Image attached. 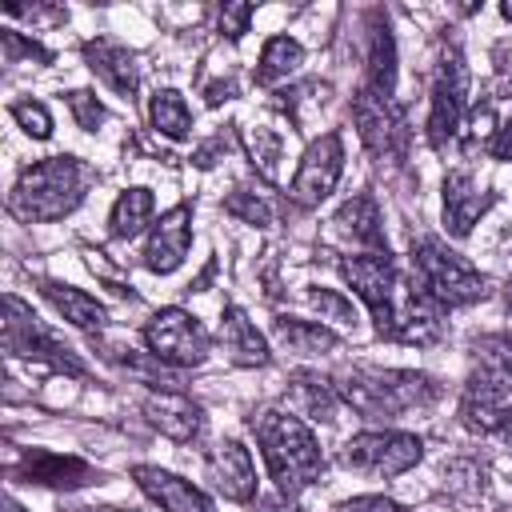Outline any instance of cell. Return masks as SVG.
I'll use <instances>...</instances> for the list:
<instances>
[{
  "instance_id": "1",
  "label": "cell",
  "mask_w": 512,
  "mask_h": 512,
  "mask_svg": "<svg viewBox=\"0 0 512 512\" xmlns=\"http://www.w3.org/2000/svg\"><path fill=\"white\" fill-rule=\"evenodd\" d=\"M340 400L352 404L364 420H396L400 412L428 408L440 396V384L428 372L416 368H376V364H356L340 372L336 384Z\"/></svg>"
},
{
  "instance_id": "2",
  "label": "cell",
  "mask_w": 512,
  "mask_h": 512,
  "mask_svg": "<svg viewBox=\"0 0 512 512\" xmlns=\"http://www.w3.org/2000/svg\"><path fill=\"white\" fill-rule=\"evenodd\" d=\"M256 428V444H260V456L268 464V476L276 480L280 496H300L308 484L320 480L324 472V452L312 436V428L292 416V412H260V420L252 424Z\"/></svg>"
},
{
  "instance_id": "3",
  "label": "cell",
  "mask_w": 512,
  "mask_h": 512,
  "mask_svg": "<svg viewBox=\"0 0 512 512\" xmlns=\"http://www.w3.org/2000/svg\"><path fill=\"white\" fill-rule=\"evenodd\" d=\"M84 188H88V168L76 156H48L20 172L8 196V212L24 224H48L68 216L84 200Z\"/></svg>"
},
{
  "instance_id": "4",
  "label": "cell",
  "mask_w": 512,
  "mask_h": 512,
  "mask_svg": "<svg viewBox=\"0 0 512 512\" xmlns=\"http://www.w3.org/2000/svg\"><path fill=\"white\" fill-rule=\"evenodd\" d=\"M412 272H416V284L440 308H464L488 292V280L464 256H456L448 244H440L436 236L412 240Z\"/></svg>"
},
{
  "instance_id": "5",
  "label": "cell",
  "mask_w": 512,
  "mask_h": 512,
  "mask_svg": "<svg viewBox=\"0 0 512 512\" xmlns=\"http://www.w3.org/2000/svg\"><path fill=\"white\" fill-rule=\"evenodd\" d=\"M424 456V440L412 432H396V428H380V432H356L344 448H340V464L364 476H404L408 468H416Z\"/></svg>"
},
{
  "instance_id": "6",
  "label": "cell",
  "mask_w": 512,
  "mask_h": 512,
  "mask_svg": "<svg viewBox=\"0 0 512 512\" xmlns=\"http://www.w3.org/2000/svg\"><path fill=\"white\" fill-rule=\"evenodd\" d=\"M4 308H8V316H4V352H8V356L40 360V364H48V368H56V372L84 376V364L72 356V348L60 344V340L36 320V312H32L20 296L8 292V296H4Z\"/></svg>"
},
{
  "instance_id": "7",
  "label": "cell",
  "mask_w": 512,
  "mask_h": 512,
  "mask_svg": "<svg viewBox=\"0 0 512 512\" xmlns=\"http://www.w3.org/2000/svg\"><path fill=\"white\" fill-rule=\"evenodd\" d=\"M340 276L356 288V296L368 304L372 320H376V332L388 336L392 332V320H396V300H400V276H396V264L388 252H360V256H348L340 260Z\"/></svg>"
},
{
  "instance_id": "8",
  "label": "cell",
  "mask_w": 512,
  "mask_h": 512,
  "mask_svg": "<svg viewBox=\"0 0 512 512\" xmlns=\"http://www.w3.org/2000/svg\"><path fill=\"white\" fill-rule=\"evenodd\" d=\"M144 344L156 360H164L172 368H196L208 356V332L184 308H160L144 324Z\"/></svg>"
},
{
  "instance_id": "9",
  "label": "cell",
  "mask_w": 512,
  "mask_h": 512,
  "mask_svg": "<svg viewBox=\"0 0 512 512\" xmlns=\"http://www.w3.org/2000/svg\"><path fill=\"white\" fill-rule=\"evenodd\" d=\"M464 96H468V68H464V56L456 48H448L436 60V72H432V104H428V140H432V148H448V140L460 132Z\"/></svg>"
},
{
  "instance_id": "10",
  "label": "cell",
  "mask_w": 512,
  "mask_h": 512,
  "mask_svg": "<svg viewBox=\"0 0 512 512\" xmlns=\"http://www.w3.org/2000/svg\"><path fill=\"white\" fill-rule=\"evenodd\" d=\"M352 120H356V132H360V140L372 156L388 160V156L404 152L408 128H404V116H400L392 96H380L368 84H360L356 96H352Z\"/></svg>"
},
{
  "instance_id": "11",
  "label": "cell",
  "mask_w": 512,
  "mask_h": 512,
  "mask_svg": "<svg viewBox=\"0 0 512 512\" xmlns=\"http://www.w3.org/2000/svg\"><path fill=\"white\" fill-rule=\"evenodd\" d=\"M340 172H344V140H340V132H324L320 140H312V144L304 148L288 196H292L300 208H316L320 200L332 196Z\"/></svg>"
},
{
  "instance_id": "12",
  "label": "cell",
  "mask_w": 512,
  "mask_h": 512,
  "mask_svg": "<svg viewBox=\"0 0 512 512\" xmlns=\"http://www.w3.org/2000/svg\"><path fill=\"white\" fill-rule=\"evenodd\" d=\"M12 480L40 484V488H84V484H100V472L88 460H80V456H60V452L28 448L12 464Z\"/></svg>"
},
{
  "instance_id": "13",
  "label": "cell",
  "mask_w": 512,
  "mask_h": 512,
  "mask_svg": "<svg viewBox=\"0 0 512 512\" xmlns=\"http://www.w3.org/2000/svg\"><path fill=\"white\" fill-rule=\"evenodd\" d=\"M188 244H192V204H176L152 224V236L144 248V268L160 272V276L176 272L188 256Z\"/></svg>"
},
{
  "instance_id": "14",
  "label": "cell",
  "mask_w": 512,
  "mask_h": 512,
  "mask_svg": "<svg viewBox=\"0 0 512 512\" xmlns=\"http://www.w3.org/2000/svg\"><path fill=\"white\" fill-rule=\"evenodd\" d=\"M140 408H144V420H148L160 436H168V440H176V444L196 440L200 428H204V408H200L196 400H188L184 392H172V388L148 392Z\"/></svg>"
},
{
  "instance_id": "15",
  "label": "cell",
  "mask_w": 512,
  "mask_h": 512,
  "mask_svg": "<svg viewBox=\"0 0 512 512\" xmlns=\"http://www.w3.org/2000/svg\"><path fill=\"white\" fill-rule=\"evenodd\" d=\"M496 204V192L480 188V180L472 172H448L444 176V228L448 236H468L472 224Z\"/></svg>"
},
{
  "instance_id": "16",
  "label": "cell",
  "mask_w": 512,
  "mask_h": 512,
  "mask_svg": "<svg viewBox=\"0 0 512 512\" xmlns=\"http://www.w3.org/2000/svg\"><path fill=\"white\" fill-rule=\"evenodd\" d=\"M208 480L216 484V492L224 500H252L256 496V464L248 456V448L240 440H220L212 452H208Z\"/></svg>"
},
{
  "instance_id": "17",
  "label": "cell",
  "mask_w": 512,
  "mask_h": 512,
  "mask_svg": "<svg viewBox=\"0 0 512 512\" xmlns=\"http://www.w3.org/2000/svg\"><path fill=\"white\" fill-rule=\"evenodd\" d=\"M132 480L164 512H212V500L196 484H188V480H180V476H172V472H164L156 464H136L132 468Z\"/></svg>"
},
{
  "instance_id": "18",
  "label": "cell",
  "mask_w": 512,
  "mask_h": 512,
  "mask_svg": "<svg viewBox=\"0 0 512 512\" xmlns=\"http://www.w3.org/2000/svg\"><path fill=\"white\" fill-rule=\"evenodd\" d=\"M84 60L88 68L124 100L136 96V84H140V68H136V56L120 44V40H108V36H96L84 44Z\"/></svg>"
},
{
  "instance_id": "19",
  "label": "cell",
  "mask_w": 512,
  "mask_h": 512,
  "mask_svg": "<svg viewBox=\"0 0 512 512\" xmlns=\"http://www.w3.org/2000/svg\"><path fill=\"white\" fill-rule=\"evenodd\" d=\"M332 224H336V232L348 236L352 244H360V248H368V252H388L384 224H380V208H376V200H372L368 192L344 200V204L336 208Z\"/></svg>"
},
{
  "instance_id": "20",
  "label": "cell",
  "mask_w": 512,
  "mask_h": 512,
  "mask_svg": "<svg viewBox=\"0 0 512 512\" xmlns=\"http://www.w3.org/2000/svg\"><path fill=\"white\" fill-rule=\"evenodd\" d=\"M480 388L508 400L512 392V336H480L472 344V376Z\"/></svg>"
},
{
  "instance_id": "21",
  "label": "cell",
  "mask_w": 512,
  "mask_h": 512,
  "mask_svg": "<svg viewBox=\"0 0 512 512\" xmlns=\"http://www.w3.org/2000/svg\"><path fill=\"white\" fill-rule=\"evenodd\" d=\"M288 404L296 416H308V420H320V424H332L336 412H340V392L328 376L320 372H296L288 380Z\"/></svg>"
},
{
  "instance_id": "22",
  "label": "cell",
  "mask_w": 512,
  "mask_h": 512,
  "mask_svg": "<svg viewBox=\"0 0 512 512\" xmlns=\"http://www.w3.org/2000/svg\"><path fill=\"white\" fill-rule=\"evenodd\" d=\"M224 348H228V356L240 364V368H264L272 356H268V340L260 336V328L248 320V312L244 308H236V304H228L224 308Z\"/></svg>"
},
{
  "instance_id": "23",
  "label": "cell",
  "mask_w": 512,
  "mask_h": 512,
  "mask_svg": "<svg viewBox=\"0 0 512 512\" xmlns=\"http://www.w3.org/2000/svg\"><path fill=\"white\" fill-rule=\"evenodd\" d=\"M272 336L296 356H320V352H332L340 344V336L328 324H312V320H296V316H276Z\"/></svg>"
},
{
  "instance_id": "24",
  "label": "cell",
  "mask_w": 512,
  "mask_h": 512,
  "mask_svg": "<svg viewBox=\"0 0 512 512\" xmlns=\"http://www.w3.org/2000/svg\"><path fill=\"white\" fill-rule=\"evenodd\" d=\"M40 288H44V296L52 300V308L64 316V320H72L76 328H100L104 320H108V312H104V304L96 300V296H88V292H80V288H72V284H60V280H40Z\"/></svg>"
},
{
  "instance_id": "25",
  "label": "cell",
  "mask_w": 512,
  "mask_h": 512,
  "mask_svg": "<svg viewBox=\"0 0 512 512\" xmlns=\"http://www.w3.org/2000/svg\"><path fill=\"white\" fill-rule=\"evenodd\" d=\"M152 208H156V200H152L148 188H124L116 196V204H112V216H108L112 240H132L152 220Z\"/></svg>"
},
{
  "instance_id": "26",
  "label": "cell",
  "mask_w": 512,
  "mask_h": 512,
  "mask_svg": "<svg viewBox=\"0 0 512 512\" xmlns=\"http://www.w3.org/2000/svg\"><path fill=\"white\" fill-rule=\"evenodd\" d=\"M300 64H304V48H300V40H292V36H272V40L264 44V52H260L256 84H260V88H272V84L296 76Z\"/></svg>"
},
{
  "instance_id": "27",
  "label": "cell",
  "mask_w": 512,
  "mask_h": 512,
  "mask_svg": "<svg viewBox=\"0 0 512 512\" xmlns=\"http://www.w3.org/2000/svg\"><path fill=\"white\" fill-rule=\"evenodd\" d=\"M372 92L380 96H392L396 88V44H392V32L388 24H372V36H368V80H364Z\"/></svg>"
},
{
  "instance_id": "28",
  "label": "cell",
  "mask_w": 512,
  "mask_h": 512,
  "mask_svg": "<svg viewBox=\"0 0 512 512\" xmlns=\"http://www.w3.org/2000/svg\"><path fill=\"white\" fill-rule=\"evenodd\" d=\"M148 116H152V128L160 136H168V140H184L192 132V112H188V104H184V96L176 88H160L152 96Z\"/></svg>"
},
{
  "instance_id": "29",
  "label": "cell",
  "mask_w": 512,
  "mask_h": 512,
  "mask_svg": "<svg viewBox=\"0 0 512 512\" xmlns=\"http://www.w3.org/2000/svg\"><path fill=\"white\" fill-rule=\"evenodd\" d=\"M244 148H248V156H252V168H256L264 180H280V152H284V140H280L268 124L244 128Z\"/></svg>"
},
{
  "instance_id": "30",
  "label": "cell",
  "mask_w": 512,
  "mask_h": 512,
  "mask_svg": "<svg viewBox=\"0 0 512 512\" xmlns=\"http://www.w3.org/2000/svg\"><path fill=\"white\" fill-rule=\"evenodd\" d=\"M224 208L232 212V216H240L244 224H272V208H268V200L264 196H256V192H244V188H236L228 200H224Z\"/></svg>"
},
{
  "instance_id": "31",
  "label": "cell",
  "mask_w": 512,
  "mask_h": 512,
  "mask_svg": "<svg viewBox=\"0 0 512 512\" xmlns=\"http://www.w3.org/2000/svg\"><path fill=\"white\" fill-rule=\"evenodd\" d=\"M12 116H16V124H20L32 140H48V136H52V116H48V108H44L40 100H16V104H12Z\"/></svg>"
},
{
  "instance_id": "32",
  "label": "cell",
  "mask_w": 512,
  "mask_h": 512,
  "mask_svg": "<svg viewBox=\"0 0 512 512\" xmlns=\"http://www.w3.org/2000/svg\"><path fill=\"white\" fill-rule=\"evenodd\" d=\"M444 480H448V488L456 492V496H480L484 492V468H476V460H456V464H448L444 468Z\"/></svg>"
},
{
  "instance_id": "33",
  "label": "cell",
  "mask_w": 512,
  "mask_h": 512,
  "mask_svg": "<svg viewBox=\"0 0 512 512\" xmlns=\"http://www.w3.org/2000/svg\"><path fill=\"white\" fill-rule=\"evenodd\" d=\"M68 108H72V116H76V124H80L84 132H96V128L104 124V104H100L92 92H84V88L68 92Z\"/></svg>"
},
{
  "instance_id": "34",
  "label": "cell",
  "mask_w": 512,
  "mask_h": 512,
  "mask_svg": "<svg viewBox=\"0 0 512 512\" xmlns=\"http://www.w3.org/2000/svg\"><path fill=\"white\" fill-rule=\"evenodd\" d=\"M308 300L316 304V312H320V316H328V320H336V324H352V320H356L352 304H348L340 292H332V288H312V292H308Z\"/></svg>"
},
{
  "instance_id": "35",
  "label": "cell",
  "mask_w": 512,
  "mask_h": 512,
  "mask_svg": "<svg viewBox=\"0 0 512 512\" xmlns=\"http://www.w3.org/2000/svg\"><path fill=\"white\" fill-rule=\"evenodd\" d=\"M0 40H4V60H8V64H20V60H40V64H48V60H52L36 40H24V36L12 32V28H4Z\"/></svg>"
},
{
  "instance_id": "36",
  "label": "cell",
  "mask_w": 512,
  "mask_h": 512,
  "mask_svg": "<svg viewBox=\"0 0 512 512\" xmlns=\"http://www.w3.org/2000/svg\"><path fill=\"white\" fill-rule=\"evenodd\" d=\"M248 20H252V4H224L220 8V32L228 40H240L248 32Z\"/></svg>"
},
{
  "instance_id": "37",
  "label": "cell",
  "mask_w": 512,
  "mask_h": 512,
  "mask_svg": "<svg viewBox=\"0 0 512 512\" xmlns=\"http://www.w3.org/2000/svg\"><path fill=\"white\" fill-rule=\"evenodd\" d=\"M336 512H408V508H400L388 496H356V500H344Z\"/></svg>"
},
{
  "instance_id": "38",
  "label": "cell",
  "mask_w": 512,
  "mask_h": 512,
  "mask_svg": "<svg viewBox=\"0 0 512 512\" xmlns=\"http://www.w3.org/2000/svg\"><path fill=\"white\" fill-rule=\"evenodd\" d=\"M256 512H304V508L292 496H268V500L256 504Z\"/></svg>"
},
{
  "instance_id": "39",
  "label": "cell",
  "mask_w": 512,
  "mask_h": 512,
  "mask_svg": "<svg viewBox=\"0 0 512 512\" xmlns=\"http://www.w3.org/2000/svg\"><path fill=\"white\" fill-rule=\"evenodd\" d=\"M232 92H236V84H232V80H216V84H208V88H204V96H208V104H220V100H232Z\"/></svg>"
},
{
  "instance_id": "40",
  "label": "cell",
  "mask_w": 512,
  "mask_h": 512,
  "mask_svg": "<svg viewBox=\"0 0 512 512\" xmlns=\"http://www.w3.org/2000/svg\"><path fill=\"white\" fill-rule=\"evenodd\" d=\"M4 512H28L24 504H16V496H4Z\"/></svg>"
},
{
  "instance_id": "41",
  "label": "cell",
  "mask_w": 512,
  "mask_h": 512,
  "mask_svg": "<svg viewBox=\"0 0 512 512\" xmlns=\"http://www.w3.org/2000/svg\"><path fill=\"white\" fill-rule=\"evenodd\" d=\"M500 12H504V20H512V0H508V4H500Z\"/></svg>"
},
{
  "instance_id": "42",
  "label": "cell",
  "mask_w": 512,
  "mask_h": 512,
  "mask_svg": "<svg viewBox=\"0 0 512 512\" xmlns=\"http://www.w3.org/2000/svg\"><path fill=\"white\" fill-rule=\"evenodd\" d=\"M68 512H104V508H68Z\"/></svg>"
}]
</instances>
